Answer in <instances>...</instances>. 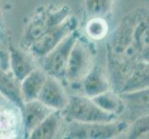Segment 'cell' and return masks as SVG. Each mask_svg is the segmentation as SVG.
I'll return each instance as SVG.
<instances>
[{"label":"cell","mask_w":149,"mask_h":139,"mask_svg":"<svg viewBox=\"0 0 149 139\" xmlns=\"http://www.w3.org/2000/svg\"><path fill=\"white\" fill-rule=\"evenodd\" d=\"M137 16L138 8L126 14L111 34L107 44V61L135 62L142 59L134 37Z\"/></svg>","instance_id":"obj_1"},{"label":"cell","mask_w":149,"mask_h":139,"mask_svg":"<svg viewBox=\"0 0 149 139\" xmlns=\"http://www.w3.org/2000/svg\"><path fill=\"white\" fill-rule=\"evenodd\" d=\"M71 15V8L68 6L40 7L31 18L22 37V45L28 50L49 31L63 22Z\"/></svg>","instance_id":"obj_2"},{"label":"cell","mask_w":149,"mask_h":139,"mask_svg":"<svg viewBox=\"0 0 149 139\" xmlns=\"http://www.w3.org/2000/svg\"><path fill=\"white\" fill-rule=\"evenodd\" d=\"M62 114L70 122H109L120 118L103 110L93 98L85 95L70 96L69 103L62 110Z\"/></svg>","instance_id":"obj_3"},{"label":"cell","mask_w":149,"mask_h":139,"mask_svg":"<svg viewBox=\"0 0 149 139\" xmlns=\"http://www.w3.org/2000/svg\"><path fill=\"white\" fill-rule=\"evenodd\" d=\"M89 38L79 34L70 55L67 66L65 82L69 85L81 84L84 78L93 68L95 57L94 45Z\"/></svg>","instance_id":"obj_4"},{"label":"cell","mask_w":149,"mask_h":139,"mask_svg":"<svg viewBox=\"0 0 149 139\" xmlns=\"http://www.w3.org/2000/svg\"><path fill=\"white\" fill-rule=\"evenodd\" d=\"M130 126L126 120H116L109 122H70L65 133L69 139H111L124 133Z\"/></svg>","instance_id":"obj_5"},{"label":"cell","mask_w":149,"mask_h":139,"mask_svg":"<svg viewBox=\"0 0 149 139\" xmlns=\"http://www.w3.org/2000/svg\"><path fill=\"white\" fill-rule=\"evenodd\" d=\"M80 33L78 30L68 35L58 45L51 50L43 58L39 59L41 68L48 75L53 76L60 82H65V74L70 55Z\"/></svg>","instance_id":"obj_6"},{"label":"cell","mask_w":149,"mask_h":139,"mask_svg":"<svg viewBox=\"0 0 149 139\" xmlns=\"http://www.w3.org/2000/svg\"><path fill=\"white\" fill-rule=\"evenodd\" d=\"M78 25V19L70 15L63 22L49 31L42 38L33 44L28 51L33 57H35L38 59L43 58L51 50H53L56 45H58L68 35L76 31Z\"/></svg>","instance_id":"obj_7"},{"label":"cell","mask_w":149,"mask_h":139,"mask_svg":"<svg viewBox=\"0 0 149 139\" xmlns=\"http://www.w3.org/2000/svg\"><path fill=\"white\" fill-rule=\"evenodd\" d=\"M56 78L48 75L47 82L41 91L38 99L54 110H63L69 103L70 96L63 85Z\"/></svg>","instance_id":"obj_8"},{"label":"cell","mask_w":149,"mask_h":139,"mask_svg":"<svg viewBox=\"0 0 149 139\" xmlns=\"http://www.w3.org/2000/svg\"><path fill=\"white\" fill-rule=\"evenodd\" d=\"M120 96L126 105L122 117L129 123L143 115L149 114V87L139 91L121 93Z\"/></svg>","instance_id":"obj_9"},{"label":"cell","mask_w":149,"mask_h":139,"mask_svg":"<svg viewBox=\"0 0 149 139\" xmlns=\"http://www.w3.org/2000/svg\"><path fill=\"white\" fill-rule=\"evenodd\" d=\"M53 110L39 99L25 102L23 110L20 111L25 137L29 138L32 132Z\"/></svg>","instance_id":"obj_10"},{"label":"cell","mask_w":149,"mask_h":139,"mask_svg":"<svg viewBox=\"0 0 149 139\" xmlns=\"http://www.w3.org/2000/svg\"><path fill=\"white\" fill-rule=\"evenodd\" d=\"M109 78L101 66L94 65L81 82L84 95L94 98L111 89V82Z\"/></svg>","instance_id":"obj_11"},{"label":"cell","mask_w":149,"mask_h":139,"mask_svg":"<svg viewBox=\"0 0 149 139\" xmlns=\"http://www.w3.org/2000/svg\"><path fill=\"white\" fill-rule=\"evenodd\" d=\"M0 92L5 98L16 106L19 111L23 110L25 100L22 93V81L16 78L10 70H1Z\"/></svg>","instance_id":"obj_12"},{"label":"cell","mask_w":149,"mask_h":139,"mask_svg":"<svg viewBox=\"0 0 149 139\" xmlns=\"http://www.w3.org/2000/svg\"><path fill=\"white\" fill-rule=\"evenodd\" d=\"M8 58L9 70L19 81H22L37 68L32 57L11 43L8 45Z\"/></svg>","instance_id":"obj_13"},{"label":"cell","mask_w":149,"mask_h":139,"mask_svg":"<svg viewBox=\"0 0 149 139\" xmlns=\"http://www.w3.org/2000/svg\"><path fill=\"white\" fill-rule=\"evenodd\" d=\"M48 74L42 68H36L22 81L25 102L38 99V96L47 82Z\"/></svg>","instance_id":"obj_14"},{"label":"cell","mask_w":149,"mask_h":139,"mask_svg":"<svg viewBox=\"0 0 149 139\" xmlns=\"http://www.w3.org/2000/svg\"><path fill=\"white\" fill-rule=\"evenodd\" d=\"M62 110H53L30 135L31 139H52L58 135L63 119Z\"/></svg>","instance_id":"obj_15"},{"label":"cell","mask_w":149,"mask_h":139,"mask_svg":"<svg viewBox=\"0 0 149 139\" xmlns=\"http://www.w3.org/2000/svg\"><path fill=\"white\" fill-rule=\"evenodd\" d=\"M147 87H149V64L146 60L139 59L133 67L121 93L139 91Z\"/></svg>","instance_id":"obj_16"},{"label":"cell","mask_w":149,"mask_h":139,"mask_svg":"<svg viewBox=\"0 0 149 139\" xmlns=\"http://www.w3.org/2000/svg\"><path fill=\"white\" fill-rule=\"evenodd\" d=\"M93 100L99 108L111 114L120 117L125 112L126 105L120 93L114 89H109L103 94L94 97Z\"/></svg>","instance_id":"obj_17"},{"label":"cell","mask_w":149,"mask_h":139,"mask_svg":"<svg viewBox=\"0 0 149 139\" xmlns=\"http://www.w3.org/2000/svg\"><path fill=\"white\" fill-rule=\"evenodd\" d=\"M134 37L142 59L143 54L149 48V8H138Z\"/></svg>","instance_id":"obj_18"},{"label":"cell","mask_w":149,"mask_h":139,"mask_svg":"<svg viewBox=\"0 0 149 139\" xmlns=\"http://www.w3.org/2000/svg\"><path fill=\"white\" fill-rule=\"evenodd\" d=\"M84 30L90 40L101 41L107 36L109 27L105 17H92L87 20Z\"/></svg>","instance_id":"obj_19"},{"label":"cell","mask_w":149,"mask_h":139,"mask_svg":"<svg viewBox=\"0 0 149 139\" xmlns=\"http://www.w3.org/2000/svg\"><path fill=\"white\" fill-rule=\"evenodd\" d=\"M114 0H84L85 14L88 18L106 17L111 11Z\"/></svg>","instance_id":"obj_20"},{"label":"cell","mask_w":149,"mask_h":139,"mask_svg":"<svg viewBox=\"0 0 149 139\" xmlns=\"http://www.w3.org/2000/svg\"><path fill=\"white\" fill-rule=\"evenodd\" d=\"M147 136H149V114L137 118L130 123L127 130V138L130 139L143 138Z\"/></svg>","instance_id":"obj_21"},{"label":"cell","mask_w":149,"mask_h":139,"mask_svg":"<svg viewBox=\"0 0 149 139\" xmlns=\"http://www.w3.org/2000/svg\"><path fill=\"white\" fill-rule=\"evenodd\" d=\"M142 59H143V60H149V48L146 51L145 53L143 54V56H142Z\"/></svg>","instance_id":"obj_22"},{"label":"cell","mask_w":149,"mask_h":139,"mask_svg":"<svg viewBox=\"0 0 149 139\" xmlns=\"http://www.w3.org/2000/svg\"><path fill=\"white\" fill-rule=\"evenodd\" d=\"M146 62H147V63L149 64V60H147V61H146Z\"/></svg>","instance_id":"obj_23"}]
</instances>
